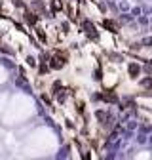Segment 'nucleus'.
<instances>
[{
    "instance_id": "obj_6",
    "label": "nucleus",
    "mask_w": 152,
    "mask_h": 160,
    "mask_svg": "<svg viewBox=\"0 0 152 160\" xmlns=\"http://www.w3.org/2000/svg\"><path fill=\"white\" fill-rule=\"evenodd\" d=\"M97 118L101 120V124H103V126H108V124H110V122H107V120H110V116L105 114L103 111H97Z\"/></svg>"
},
{
    "instance_id": "obj_2",
    "label": "nucleus",
    "mask_w": 152,
    "mask_h": 160,
    "mask_svg": "<svg viewBox=\"0 0 152 160\" xmlns=\"http://www.w3.org/2000/svg\"><path fill=\"white\" fill-rule=\"evenodd\" d=\"M82 29H84L86 36H89V38H93V40H99V32H97V29H95L93 23H89V21H82Z\"/></svg>"
},
{
    "instance_id": "obj_10",
    "label": "nucleus",
    "mask_w": 152,
    "mask_h": 160,
    "mask_svg": "<svg viewBox=\"0 0 152 160\" xmlns=\"http://www.w3.org/2000/svg\"><path fill=\"white\" fill-rule=\"evenodd\" d=\"M27 63H29V65H32V67L36 65V61H34V59H32V57H27Z\"/></svg>"
},
{
    "instance_id": "obj_5",
    "label": "nucleus",
    "mask_w": 152,
    "mask_h": 160,
    "mask_svg": "<svg viewBox=\"0 0 152 160\" xmlns=\"http://www.w3.org/2000/svg\"><path fill=\"white\" fill-rule=\"evenodd\" d=\"M127 71H129V76H131V78H137V76H139V72H141V67H139L137 63H131Z\"/></svg>"
},
{
    "instance_id": "obj_4",
    "label": "nucleus",
    "mask_w": 152,
    "mask_h": 160,
    "mask_svg": "<svg viewBox=\"0 0 152 160\" xmlns=\"http://www.w3.org/2000/svg\"><path fill=\"white\" fill-rule=\"evenodd\" d=\"M103 27L108 29L110 32H118V23L112 21V19H105V21H103Z\"/></svg>"
},
{
    "instance_id": "obj_1",
    "label": "nucleus",
    "mask_w": 152,
    "mask_h": 160,
    "mask_svg": "<svg viewBox=\"0 0 152 160\" xmlns=\"http://www.w3.org/2000/svg\"><path fill=\"white\" fill-rule=\"evenodd\" d=\"M67 53L63 52V53H59V52H57V53H53L51 57H50V67L53 69V71H59V69H63L65 65H67Z\"/></svg>"
},
{
    "instance_id": "obj_9",
    "label": "nucleus",
    "mask_w": 152,
    "mask_h": 160,
    "mask_svg": "<svg viewBox=\"0 0 152 160\" xmlns=\"http://www.w3.org/2000/svg\"><path fill=\"white\" fill-rule=\"evenodd\" d=\"M143 86H146V88H152V78H146V80H143Z\"/></svg>"
},
{
    "instance_id": "obj_3",
    "label": "nucleus",
    "mask_w": 152,
    "mask_h": 160,
    "mask_svg": "<svg viewBox=\"0 0 152 160\" xmlns=\"http://www.w3.org/2000/svg\"><path fill=\"white\" fill-rule=\"evenodd\" d=\"M99 97L103 99V101H107V103H116V101H118V95L114 93L112 90H107V92H105V93H101Z\"/></svg>"
},
{
    "instance_id": "obj_7",
    "label": "nucleus",
    "mask_w": 152,
    "mask_h": 160,
    "mask_svg": "<svg viewBox=\"0 0 152 160\" xmlns=\"http://www.w3.org/2000/svg\"><path fill=\"white\" fill-rule=\"evenodd\" d=\"M25 19H27V23H31V25H34V23H36V15H34V13H27V15H25Z\"/></svg>"
},
{
    "instance_id": "obj_8",
    "label": "nucleus",
    "mask_w": 152,
    "mask_h": 160,
    "mask_svg": "<svg viewBox=\"0 0 152 160\" xmlns=\"http://www.w3.org/2000/svg\"><path fill=\"white\" fill-rule=\"evenodd\" d=\"M36 34H38V38H40L42 42H46V34H44V31H42V29H36Z\"/></svg>"
}]
</instances>
